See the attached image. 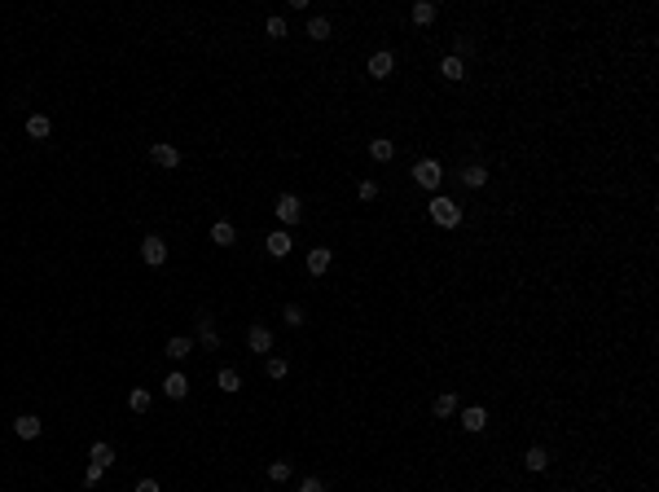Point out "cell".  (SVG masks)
<instances>
[{"label": "cell", "instance_id": "30", "mask_svg": "<svg viewBox=\"0 0 659 492\" xmlns=\"http://www.w3.org/2000/svg\"><path fill=\"white\" fill-rule=\"evenodd\" d=\"M282 321H286V326H303V321H308V312H303L299 303H286V308H282Z\"/></svg>", "mask_w": 659, "mask_h": 492}, {"label": "cell", "instance_id": "33", "mask_svg": "<svg viewBox=\"0 0 659 492\" xmlns=\"http://www.w3.org/2000/svg\"><path fill=\"white\" fill-rule=\"evenodd\" d=\"M299 492H326V484H321V479H317V475H308V479L299 484Z\"/></svg>", "mask_w": 659, "mask_h": 492}, {"label": "cell", "instance_id": "4", "mask_svg": "<svg viewBox=\"0 0 659 492\" xmlns=\"http://www.w3.org/2000/svg\"><path fill=\"white\" fill-rule=\"evenodd\" d=\"M150 163L163 167V172H176V167H180V150L172 145V141H154V145H150Z\"/></svg>", "mask_w": 659, "mask_h": 492}, {"label": "cell", "instance_id": "12", "mask_svg": "<svg viewBox=\"0 0 659 492\" xmlns=\"http://www.w3.org/2000/svg\"><path fill=\"white\" fill-rule=\"evenodd\" d=\"M163 396H167V400H185V396H189V378L180 374V370H172V374L163 378Z\"/></svg>", "mask_w": 659, "mask_h": 492}, {"label": "cell", "instance_id": "15", "mask_svg": "<svg viewBox=\"0 0 659 492\" xmlns=\"http://www.w3.org/2000/svg\"><path fill=\"white\" fill-rule=\"evenodd\" d=\"M488 176H493V172H488L484 163H466V167H461V185H466V189H484Z\"/></svg>", "mask_w": 659, "mask_h": 492}, {"label": "cell", "instance_id": "26", "mask_svg": "<svg viewBox=\"0 0 659 492\" xmlns=\"http://www.w3.org/2000/svg\"><path fill=\"white\" fill-rule=\"evenodd\" d=\"M264 374H269L273 383H282V378L290 374V360H286V356H269V365H264Z\"/></svg>", "mask_w": 659, "mask_h": 492}, {"label": "cell", "instance_id": "8", "mask_svg": "<svg viewBox=\"0 0 659 492\" xmlns=\"http://www.w3.org/2000/svg\"><path fill=\"white\" fill-rule=\"evenodd\" d=\"M457 422H461V431H466V435H479L488 427V409H484V404H466Z\"/></svg>", "mask_w": 659, "mask_h": 492}, {"label": "cell", "instance_id": "34", "mask_svg": "<svg viewBox=\"0 0 659 492\" xmlns=\"http://www.w3.org/2000/svg\"><path fill=\"white\" fill-rule=\"evenodd\" d=\"M132 492H163V488H159V479H136Z\"/></svg>", "mask_w": 659, "mask_h": 492}, {"label": "cell", "instance_id": "32", "mask_svg": "<svg viewBox=\"0 0 659 492\" xmlns=\"http://www.w3.org/2000/svg\"><path fill=\"white\" fill-rule=\"evenodd\" d=\"M102 479H106V470H102V466H93V461H88V470H84V488H97Z\"/></svg>", "mask_w": 659, "mask_h": 492}, {"label": "cell", "instance_id": "24", "mask_svg": "<svg viewBox=\"0 0 659 492\" xmlns=\"http://www.w3.org/2000/svg\"><path fill=\"white\" fill-rule=\"evenodd\" d=\"M212 242H216V246H233V242H237V229H233L229 220H216V224H212Z\"/></svg>", "mask_w": 659, "mask_h": 492}, {"label": "cell", "instance_id": "9", "mask_svg": "<svg viewBox=\"0 0 659 492\" xmlns=\"http://www.w3.org/2000/svg\"><path fill=\"white\" fill-rule=\"evenodd\" d=\"M523 470H532V475L550 470V448H545V444H527L523 448Z\"/></svg>", "mask_w": 659, "mask_h": 492}, {"label": "cell", "instance_id": "16", "mask_svg": "<svg viewBox=\"0 0 659 492\" xmlns=\"http://www.w3.org/2000/svg\"><path fill=\"white\" fill-rule=\"evenodd\" d=\"M88 461H93V466H102V470H110V466H115V448H110L106 440H93L88 444Z\"/></svg>", "mask_w": 659, "mask_h": 492}, {"label": "cell", "instance_id": "20", "mask_svg": "<svg viewBox=\"0 0 659 492\" xmlns=\"http://www.w3.org/2000/svg\"><path fill=\"white\" fill-rule=\"evenodd\" d=\"M26 136H31V141H49L53 136V119L49 115H26Z\"/></svg>", "mask_w": 659, "mask_h": 492}, {"label": "cell", "instance_id": "10", "mask_svg": "<svg viewBox=\"0 0 659 492\" xmlns=\"http://www.w3.org/2000/svg\"><path fill=\"white\" fill-rule=\"evenodd\" d=\"M40 431H45V422H40L35 413H18V418H13V435H18V440H40Z\"/></svg>", "mask_w": 659, "mask_h": 492}, {"label": "cell", "instance_id": "2", "mask_svg": "<svg viewBox=\"0 0 659 492\" xmlns=\"http://www.w3.org/2000/svg\"><path fill=\"white\" fill-rule=\"evenodd\" d=\"M409 180H413V185L422 189V193H431V198H436L440 185H444V167H440L436 159H418V163L409 167Z\"/></svg>", "mask_w": 659, "mask_h": 492}, {"label": "cell", "instance_id": "31", "mask_svg": "<svg viewBox=\"0 0 659 492\" xmlns=\"http://www.w3.org/2000/svg\"><path fill=\"white\" fill-rule=\"evenodd\" d=\"M264 31H269L273 40H286V18H277V13H273V18L264 22Z\"/></svg>", "mask_w": 659, "mask_h": 492}, {"label": "cell", "instance_id": "7", "mask_svg": "<svg viewBox=\"0 0 659 492\" xmlns=\"http://www.w3.org/2000/svg\"><path fill=\"white\" fill-rule=\"evenodd\" d=\"M193 339H198L203 347H220V330H216V321H212V312H198L193 317Z\"/></svg>", "mask_w": 659, "mask_h": 492}, {"label": "cell", "instance_id": "1", "mask_svg": "<svg viewBox=\"0 0 659 492\" xmlns=\"http://www.w3.org/2000/svg\"><path fill=\"white\" fill-rule=\"evenodd\" d=\"M427 220L448 233V229H457V224L466 220V207H457V198H448V193H436V198L427 203Z\"/></svg>", "mask_w": 659, "mask_h": 492}, {"label": "cell", "instance_id": "17", "mask_svg": "<svg viewBox=\"0 0 659 492\" xmlns=\"http://www.w3.org/2000/svg\"><path fill=\"white\" fill-rule=\"evenodd\" d=\"M163 351H167V356H172L176 365H180V360H185V356H193V339H189V334H172V339H167V347H163Z\"/></svg>", "mask_w": 659, "mask_h": 492}, {"label": "cell", "instance_id": "25", "mask_svg": "<svg viewBox=\"0 0 659 492\" xmlns=\"http://www.w3.org/2000/svg\"><path fill=\"white\" fill-rule=\"evenodd\" d=\"M150 404H154V396H150L145 387H132V391H128V409H132V413H150Z\"/></svg>", "mask_w": 659, "mask_h": 492}, {"label": "cell", "instance_id": "14", "mask_svg": "<svg viewBox=\"0 0 659 492\" xmlns=\"http://www.w3.org/2000/svg\"><path fill=\"white\" fill-rule=\"evenodd\" d=\"M246 347L260 351V356H264V351H273V330L269 326H251L246 330Z\"/></svg>", "mask_w": 659, "mask_h": 492}, {"label": "cell", "instance_id": "5", "mask_svg": "<svg viewBox=\"0 0 659 492\" xmlns=\"http://www.w3.org/2000/svg\"><path fill=\"white\" fill-rule=\"evenodd\" d=\"M365 75H370V79H391V75H396V53H387V49L370 53V62H365Z\"/></svg>", "mask_w": 659, "mask_h": 492}, {"label": "cell", "instance_id": "23", "mask_svg": "<svg viewBox=\"0 0 659 492\" xmlns=\"http://www.w3.org/2000/svg\"><path fill=\"white\" fill-rule=\"evenodd\" d=\"M409 18H413L418 26H436V18H440V9L431 5V0H418V5L409 9Z\"/></svg>", "mask_w": 659, "mask_h": 492}, {"label": "cell", "instance_id": "18", "mask_svg": "<svg viewBox=\"0 0 659 492\" xmlns=\"http://www.w3.org/2000/svg\"><path fill=\"white\" fill-rule=\"evenodd\" d=\"M440 75L448 84H461V79H466V62H461L457 53H448V58H440Z\"/></svg>", "mask_w": 659, "mask_h": 492}, {"label": "cell", "instance_id": "19", "mask_svg": "<svg viewBox=\"0 0 659 492\" xmlns=\"http://www.w3.org/2000/svg\"><path fill=\"white\" fill-rule=\"evenodd\" d=\"M431 413H436L440 422H448V418L457 413V391H440V396L431 400Z\"/></svg>", "mask_w": 659, "mask_h": 492}, {"label": "cell", "instance_id": "3", "mask_svg": "<svg viewBox=\"0 0 659 492\" xmlns=\"http://www.w3.org/2000/svg\"><path fill=\"white\" fill-rule=\"evenodd\" d=\"M141 264H150V269H163L167 264V242L159 233H145L141 237Z\"/></svg>", "mask_w": 659, "mask_h": 492}, {"label": "cell", "instance_id": "21", "mask_svg": "<svg viewBox=\"0 0 659 492\" xmlns=\"http://www.w3.org/2000/svg\"><path fill=\"white\" fill-rule=\"evenodd\" d=\"M216 387L224 391V396H237V391H242V374H237L233 365H224V370L216 374Z\"/></svg>", "mask_w": 659, "mask_h": 492}, {"label": "cell", "instance_id": "13", "mask_svg": "<svg viewBox=\"0 0 659 492\" xmlns=\"http://www.w3.org/2000/svg\"><path fill=\"white\" fill-rule=\"evenodd\" d=\"M330 264H334V251L330 246H312V251H308V273H312V277L330 273Z\"/></svg>", "mask_w": 659, "mask_h": 492}, {"label": "cell", "instance_id": "29", "mask_svg": "<svg viewBox=\"0 0 659 492\" xmlns=\"http://www.w3.org/2000/svg\"><path fill=\"white\" fill-rule=\"evenodd\" d=\"M378 193H383V189H378V180H370V176H365V180H360V185H356V198H360V203H374Z\"/></svg>", "mask_w": 659, "mask_h": 492}, {"label": "cell", "instance_id": "22", "mask_svg": "<svg viewBox=\"0 0 659 492\" xmlns=\"http://www.w3.org/2000/svg\"><path fill=\"white\" fill-rule=\"evenodd\" d=\"M370 159H374V163H391V159H396V141L374 136V141H370Z\"/></svg>", "mask_w": 659, "mask_h": 492}, {"label": "cell", "instance_id": "27", "mask_svg": "<svg viewBox=\"0 0 659 492\" xmlns=\"http://www.w3.org/2000/svg\"><path fill=\"white\" fill-rule=\"evenodd\" d=\"M290 475H294V466H290L286 457H277V461H269V479H273V484H286Z\"/></svg>", "mask_w": 659, "mask_h": 492}, {"label": "cell", "instance_id": "28", "mask_svg": "<svg viewBox=\"0 0 659 492\" xmlns=\"http://www.w3.org/2000/svg\"><path fill=\"white\" fill-rule=\"evenodd\" d=\"M308 35H312V40H330V18L312 13V18H308Z\"/></svg>", "mask_w": 659, "mask_h": 492}, {"label": "cell", "instance_id": "6", "mask_svg": "<svg viewBox=\"0 0 659 492\" xmlns=\"http://www.w3.org/2000/svg\"><path fill=\"white\" fill-rule=\"evenodd\" d=\"M277 220H282L286 229L303 220V203H299V193H277Z\"/></svg>", "mask_w": 659, "mask_h": 492}, {"label": "cell", "instance_id": "11", "mask_svg": "<svg viewBox=\"0 0 659 492\" xmlns=\"http://www.w3.org/2000/svg\"><path fill=\"white\" fill-rule=\"evenodd\" d=\"M264 251H269L273 260H286L290 251H294V242H290V233H286V229H277V233H269V237H264Z\"/></svg>", "mask_w": 659, "mask_h": 492}]
</instances>
